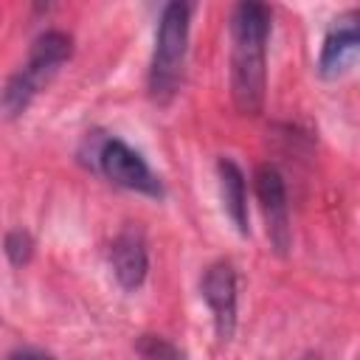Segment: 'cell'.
I'll use <instances>...</instances> for the list:
<instances>
[{
  "label": "cell",
  "mask_w": 360,
  "mask_h": 360,
  "mask_svg": "<svg viewBox=\"0 0 360 360\" xmlns=\"http://www.w3.org/2000/svg\"><path fill=\"white\" fill-rule=\"evenodd\" d=\"M270 8L239 3L231 14V96L242 115H259L267 87Z\"/></svg>",
  "instance_id": "obj_1"
},
{
  "label": "cell",
  "mask_w": 360,
  "mask_h": 360,
  "mask_svg": "<svg viewBox=\"0 0 360 360\" xmlns=\"http://www.w3.org/2000/svg\"><path fill=\"white\" fill-rule=\"evenodd\" d=\"M188 25H191V6L188 3H169L160 11V22L155 31V51L149 62L146 90L155 104H169L183 82V65L188 51Z\"/></svg>",
  "instance_id": "obj_2"
},
{
  "label": "cell",
  "mask_w": 360,
  "mask_h": 360,
  "mask_svg": "<svg viewBox=\"0 0 360 360\" xmlns=\"http://www.w3.org/2000/svg\"><path fill=\"white\" fill-rule=\"evenodd\" d=\"M73 53V37L65 34V31H42L34 42H31V51H28V59L25 65L8 76L6 87H3V115L6 118H17L20 112L28 110V104L34 101V96L56 76V70L70 59Z\"/></svg>",
  "instance_id": "obj_3"
},
{
  "label": "cell",
  "mask_w": 360,
  "mask_h": 360,
  "mask_svg": "<svg viewBox=\"0 0 360 360\" xmlns=\"http://www.w3.org/2000/svg\"><path fill=\"white\" fill-rule=\"evenodd\" d=\"M82 163H87L93 172L104 174L110 183L146 194V197H163V183L160 177L149 169V163L135 152L129 143H124L115 135L104 132H87L82 149H79Z\"/></svg>",
  "instance_id": "obj_4"
},
{
  "label": "cell",
  "mask_w": 360,
  "mask_h": 360,
  "mask_svg": "<svg viewBox=\"0 0 360 360\" xmlns=\"http://www.w3.org/2000/svg\"><path fill=\"white\" fill-rule=\"evenodd\" d=\"M253 188L264 214V228H267V239L273 245L276 253H287L292 245V231H290V202H287V186L284 177L276 166L262 163L253 174Z\"/></svg>",
  "instance_id": "obj_5"
},
{
  "label": "cell",
  "mask_w": 360,
  "mask_h": 360,
  "mask_svg": "<svg viewBox=\"0 0 360 360\" xmlns=\"http://www.w3.org/2000/svg\"><path fill=\"white\" fill-rule=\"evenodd\" d=\"M200 295L211 309L217 338L228 343L236 332V270L228 259H217L202 270Z\"/></svg>",
  "instance_id": "obj_6"
},
{
  "label": "cell",
  "mask_w": 360,
  "mask_h": 360,
  "mask_svg": "<svg viewBox=\"0 0 360 360\" xmlns=\"http://www.w3.org/2000/svg\"><path fill=\"white\" fill-rule=\"evenodd\" d=\"M360 59V8L338 14L323 37L318 53V73L323 79H340Z\"/></svg>",
  "instance_id": "obj_7"
},
{
  "label": "cell",
  "mask_w": 360,
  "mask_h": 360,
  "mask_svg": "<svg viewBox=\"0 0 360 360\" xmlns=\"http://www.w3.org/2000/svg\"><path fill=\"white\" fill-rule=\"evenodd\" d=\"M110 264L112 276L124 290H138L149 270V250L143 231L135 225H127L110 245Z\"/></svg>",
  "instance_id": "obj_8"
},
{
  "label": "cell",
  "mask_w": 360,
  "mask_h": 360,
  "mask_svg": "<svg viewBox=\"0 0 360 360\" xmlns=\"http://www.w3.org/2000/svg\"><path fill=\"white\" fill-rule=\"evenodd\" d=\"M217 174H219V194H222L225 214L231 217V222L236 225V231L242 236H248L250 228H248V188H245V174H242V169L231 158H219L217 160Z\"/></svg>",
  "instance_id": "obj_9"
},
{
  "label": "cell",
  "mask_w": 360,
  "mask_h": 360,
  "mask_svg": "<svg viewBox=\"0 0 360 360\" xmlns=\"http://www.w3.org/2000/svg\"><path fill=\"white\" fill-rule=\"evenodd\" d=\"M3 245H6V248H3V250H6V259H8L14 267L28 264V262H31V256H34V239H31V233H28V231H22V228L8 231Z\"/></svg>",
  "instance_id": "obj_10"
},
{
  "label": "cell",
  "mask_w": 360,
  "mask_h": 360,
  "mask_svg": "<svg viewBox=\"0 0 360 360\" xmlns=\"http://www.w3.org/2000/svg\"><path fill=\"white\" fill-rule=\"evenodd\" d=\"M138 352L143 360H186L169 340H163L158 335H143L138 340Z\"/></svg>",
  "instance_id": "obj_11"
},
{
  "label": "cell",
  "mask_w": 360,
  "mask_h": 360,
  "mask_svg": "<svg viewBox=\"0 0 360 360\" xmlns=\"http://www.w3.org/2000/svg\"><path fill=\"white\" fill-rule=\"evenodd\" d=\"M6 360H56V357L39 352V349H17V352H11Z\"/></svg>",
  "instance_id": "obj_12"
},
{
  "label": "cell",
  "mask_w": 360,
  "mask_h": 360,
  "mask_svg": "<svg viewBox=\"0 0 360 360\" xmlns=\"http://www.w3.org/2000/svg\"><path fill=\"white\" fill-rule=\"evenodd\" d=\"M301 360H318V357H312V354H309V357H301Z\"/></svg>",
  "instance_id": "obj_13"
}]
</instances>
